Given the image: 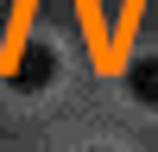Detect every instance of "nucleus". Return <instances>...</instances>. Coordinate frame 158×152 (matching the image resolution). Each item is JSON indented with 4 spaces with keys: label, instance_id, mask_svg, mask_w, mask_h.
I'll return each mask as SVG.
<instances>
[{
    "label": "nucleus",
    "instance_id": "f257e3e1",
    "mask_svg": "<svg viewBox=\"0 0 158 152\" xmlns=\"http://www.w3.org/2000/svg\"><path fill=\"white\" fill-rule=\"evenodd\" d=\"M6 82L19 89V95H38V89H51V82H57V51H44V44H25L19 57H13Z\"/></svg>",
    "mask_w": 158,
    "mask_h": 152
},
{
    "label": "nucleus",
    "instance_id": "f03ea898",
    "mask_svg": "<svg viewBox=\"0 0 158 152\" xmlns=\"http://www.w3.org/2000/svg\"><path fill=\"white\" fill-rule=\"evenodd\" d=\"M127 89H133V101L158 108V51H146V57H133V63H127Z\"/></svg>",
    "mask_w": 158,
    "mask_h": 152
}]
</instances>
